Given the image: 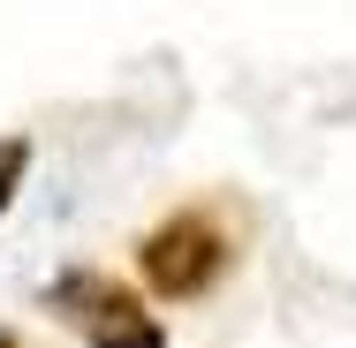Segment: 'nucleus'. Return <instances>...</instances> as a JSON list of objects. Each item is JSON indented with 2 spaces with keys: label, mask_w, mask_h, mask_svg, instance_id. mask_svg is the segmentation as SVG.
Masks as SVG:
<instances>
[{
  "label": "nucleus",
  "mask_w": 356,
  "mask_h": 348,
  "mask_svg": "<svg viewBox=\"0 0 356 348\" xmlns=\"http://www.w3.org/2000/svg\"><path fill=\"white\" fill-rule=\"evenodd\" d=\"M23 167H31V144H23V137H0V212H8V197H15Z\"/></svg>",
  "instance_id": "3"
},
{
  "label": "nucleus",
  "mask_w": 356,
  "mask_h": 348,
  "mask_svg": "<svg viewBox=\"0 0 356 348\" xmlns=\"http://www.w3.org/2000/svg\"><path fill=\"white\" fill-rule=\"evenodd\" d=\"M54 303H61V318H69L91 348H167L159 318L144 310L137 295H122L114 280H99V273H69L54 288Z\"/></svg>",
  "instance_id": "2"
},
{
  "label": "nucleus",
  "mask_w": 356,
  "mask_h": 348,
  "mask_svg": "<svg viewBox=\"0 0 356 348\" xmlns=\"http://www.w3.org/2000/svg\"><path fill=\"white\" fill-rule=\"evenodd\" d=\"M0 348H15V341H8V333H0Z\"/></svg>",
  "instance_id": "4"
},
{
  "label": "nucleus",
  "mask_w": 356,
  "mask_h": 348,
  "mask_svg": "<svg viewBox=\"0 0 356 348\" xmlns=\"http://www.w3.org/2000/svg\"><path fill=\"white\" fill-rule=\"evenodd\" d=\"M137 265L159 295H205L227 273V227L213 212H175L137 242Z\"/></svg>",
  "instance_id": "1"
}]
</instances>
